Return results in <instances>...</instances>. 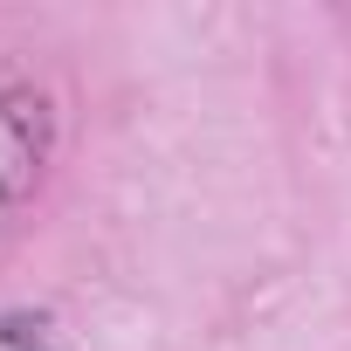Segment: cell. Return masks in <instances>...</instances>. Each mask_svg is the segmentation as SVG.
<instances>
[{"label":"cell","instance_id":"1","mask_svg":"<svg viewBox=\"0 0 351 351\" xmlns=\"http://www.w3.org/2000/svg\"><path fill=\"white\" fill-rule=\"evenodd\" d=\"M49 158V104L14 90L0 97V200H21Z\"/></svg>","mask_w":351,"mask_h":351}]
</instances>
